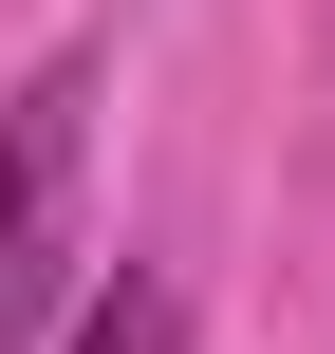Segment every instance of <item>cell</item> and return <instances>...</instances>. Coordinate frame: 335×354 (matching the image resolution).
<instances>
[{"label":"cell","mask_w":335,"mask_h":354,"mask_svg":"<svg viewBox=\"0 0 335 354\" xmlns=\"http://www.w3.org/2000/svg\"><path fill=\"white\" fill-rule=\"evenodd\" d=\"M75 168H93V56H37L0 93V354L75 299Z\"/></svg>","instance_id":"obj_1"},{"label":"cell","mask_w":335,"mask_h":354,"mask_svg":"<svg viewBox=\"0 0 335 354\" xmlns=\"http://www.w3.org/2000/svg\"><path fill=\"white\" fill-rule=\"evenodd\" d=\"M75 354H186V280H93V317H75Z\"/></svg>","instance_id":"obj_2"}]
</instances>
